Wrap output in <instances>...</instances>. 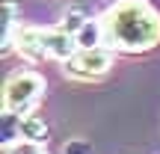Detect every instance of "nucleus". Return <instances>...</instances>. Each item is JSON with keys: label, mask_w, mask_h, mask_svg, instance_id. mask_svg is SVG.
<instances>
[{"label": "nucleus", "mask_w": 160, "mask_h": 154, "mask_svg": "<svg viewBox=\"0 0 160 154\" xmlns=\"http://www.w3.org/2000/svg\"><path fill=\"white\" fill-rule=\"evenodd\" d=\"M107 47L139 57L160 45V9L148 0H116L101 15Z\"/></svg>", "instance_id": "f257e3e1"}, {"label": "nucleus", "mask_w": 160, "mask_h": 154, "mask_svg": "<svg viewBox=\"0 0 160 154\" xmlns=\"http://www.w3.org/2000/svg\"><path fill=\"white\" fill-rule=\"evenodd\" d=\"M45 89H48V80L39 71H18V74H12L3 86V113H15V116L36 113V107L45 98Z\"/></svg>", "instance_id": "f03ea898"}, {"label": "nucleus", "mask_w": 160, "mask_h": 154, "mask_svg": "<svg viewBox=\"0 0 160 154\" xmlns=\"http://www.w3.org/2000/svg\"><path fill=\"white\" fill-rule=\"evenodd\" d=\"M116 65V51L107 45L101 47H77V53L62 62V74L77 83H95V80L107 77Z\"/></svg>", "instance_id": "7ed1b4c3"}, {"label": "nucleus", "mask_w": 160, "mask_h": 154, "mask_svg": "<svg viewBox=\"0 0 160 154\" xmlns=\"http://www.w3.org/2000/svg\"><path fill=\"white\" fill-rule=\"evenodd\" d=\"M12 51H15L24 62L39 65L42 59H48V53H45V30L21 24V30L15 33V47H12Z\"/></svg>", "instance_id": "20e7f679"}, {"label": "nucleus", "mask_w": 160, "mask_h": 154, "mask_svg": "<svg viewBox=\"0 0 160 154\" xmlns=\"http://www.w3.org/2000/svg\"><path fill=\"white\" fill-rule=\"evenodd\" d=\"M45 53L53 62H68L77 53V39L71 33H65L62 27H51L45 30Z\"/></svg>", "instance_id": "39448f33"}, {"label": "nucleus", "mask_w": 160, "mask_h": 154, "mask_svg": "<svg viewBox=\"0 0 160 154\" xmlns=\"http://www.w3.org/2000/svg\"><path fill=\"white\" fill-rule=\"evenodd\" d=\"M18 30H21V24H18V6H15V0H3V33H0V51H3V53H12Z\"/></svg>", "instance_id": "423d86ee"}, {"label": "nucleus", "mask_w": 160, "mask_h": 154, "mask_svg": "<svg viewBox=\"0 0 160 154\" xmlns=\"http://www.w3.org/2000/svg\"><path fill=\"white\" fill-rule=\"evenodd\" d=\"M21 139H30V142L48 145V139H51V127H48V122L42 119L39 113L21 116Z\"/></svg>", "instance_id": "0eeeda50"}, {"label": "nucleus", "mask_w": 160, "mask_h": 154, "mask_svg": "<svg viewBox=\"0 0 160 154\" xmlns=\"http://www.w3.org/2000/svg\"><path fill=\"white\" fill-rule=\"evenodd\" d=\"M74 39H77V47H101V45H107L104 21L101 18H89V21L74 33Z\"/></svg>", "instance_id": "6e6552de"}, {"label": "nucleus", "mask_w": 160, "mask_h": 154, "mask_svg": "<svg viewBox=\"0 0 160 154\" xmlns=\"http://www.w3.org/2000/svg\"><path fill=\"white\" fill-rule=\"evenodd\" d=\"M89 18H92V15L83 9V6H68V9H65V15H62V24H59V27H62L65 33H71V36H74L77 30L83 27L86 21H89Z\"/></svg>", "instance_id": "1a4fd4ad"}, {"label": "nucleus", "mask_w": 160, "mask_h": 154, "mask_svg": "<svg viewBox=\"0 0 160 154\" xmlns=\"http://www.w3.org/2000/svg\"><path fill=\"white\" fill-rule=\"evenodd\" d=\"M21 139V116L3 113V148Z\"/></svg>", "instance_id": "9d476101"}, {"label": "nucleus", "mask_w": 160, "mask_h": 154, "mask_svg": "<svg viewBox=\"0 0 160 154\" xmlns=\"http://www.w3.org/2000/svg\"><path fill=\"white\" fill-rule=\"evenodd\" d=\"M6 154H51L48 145L42 142H30V139H18V142L6 145Z\"/></svg>", "instance_id": "9b49d317"}, {"label": "nucleus", "mask_w": 160, "mask_h": 154, "mask_svg": "<svg viewBox=\"0 0 160 154\" xmlns=\"http://www.w3.org/2000/svg\"><path fill=\"white\" fill-rule=\"evenodd\" d=\"M62 154H95V151H92V145L86 142V139L74 137V139H68V142L62 145Z\"/></svg>", "instance_id": "f8f14e48"}]
</instances>
